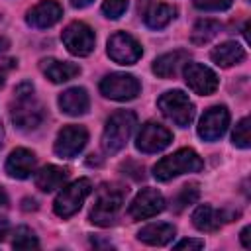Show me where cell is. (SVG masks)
Here are the masks:
<instances>
[{
	"mask_svg": "<svg viewBox=\"0 0 251 251\" xmlns=\"http://www.w3.org/2000/svg\"><path fill=\"white\" fill-rule=\"evenodd\" d=\"M63 43L69 53L76 57H86L94 49V31L84 22H71L63 29Z\"/></svg>",
	"mask_w": 251,
	"mask_h": 251,
	"instance_id": "8",
	"label": "cell"
},
{
	"mask_svg": "<svg viewBox=\"0 0 251 251\" xmlns=\"http://www.w3.org/2000/svg\"><path fill=\"white\" fill-rule=\"evenodd\" d=\"M35 169V155L29 149L18 147L6 159V173L14 178H27Z\"/></svg>",
	"mask_w": 251,
	"mask_h": 251,
	"instance_id": "17",
	"label": "cell"
},
{
	"mask_svg": "<svg viewBox=\"0 0 251 251\" xmlns=\"http://www.w3.org/2000/svg\"><path fill=\"white\" fill-rule=\"evenodd\" d=\"M8 204V196H6V192L0 188V206H6Z\"/></svg>",
	"mask_w": 251,
	"mask_h": 251,
	"instance_id": "38",
	"label": "cell"
},
{
	"mask_svg": "<svg viewBox=\"0 0 251 251\" xmlns=\"http://www.w3.org/2000/svg\"><path fill=\"white\" fill-rule=\"evenodd\" d=\"M141 45L126 31H116L108 39V55L118 65H133L141 57Z\"/></svg>",
	"mask_w": 251,
	"mask_h": 251,
	"instance_id": "9",
	"label": "cell"
},
{
	"mask_svg": "<svg viewBox=\"0 0 251 251\" xmlns=\"http://www.w3.org/2000/svg\"><path fill=\"white\" fill-rule=\"evenodd\" d=\"M92 192V182L88 178H78L75 182H71L69 186H65L53 204V210L59 218H71L73 214H76L82 206V202L88 198V194Z\"/></svg>",
	"mask_w": 251,
	"mask_h": 251,
	"instance_id": "6",
	"label": "cell"
},
{
	"mask_svg": "<svg viewBox=\"0 0 251 251\" xmlns=\"http://www.w3.org/2000/svg\"><path fill=\"white\" fill-rule=\"evenodd\" d=\"M12 247H16V249H37L39 247V241H37V237L33 235V231L29 227L20 226L14 231Z\"/></svg>",
	"mask_w": 251,
	"mask_h": 251,
	"instance_id": "27",
	"label": "cell"
},
{
	"mask_svg": "<svg viewBox=\"0 0 251 251\" xmlns=\"http://www.w3.org/2000/svg\"><path fill=\"white\" fill-rule=\"evenodd\" d=\"M198 196H200L198 184H194V182L184 184V186L176 192V196L173 198V210H175V212H182L186 206L194 204V202L198 200Z\"/></svg>",
	"mask_w": 251,
	"mask_h": 251,
	"instance_id": "26",
	"label": "cell"
},
{
	"mask_svg": "<svg viewBox=\"0 0 251 251\" xmlns=\"http://www.w3.org/2000/svg\"><path fill=\"white\" fill-rule=\"evenodd\" d=\"M88 141V131L82 126H65L55 139V153L63 159L76 157Z\"/></svg>",
	"mask_w": 251,
	"mask_h": 251,
	"instance_id": "12",
	"label": "cell"
},
{
	"mask_svg": "<svg viewBox=\"0 0 251 251\" xmlns=\"http://www.w3.org/2000/svg\"><path fill=\"white\" fill-rule=\"evenodd\" d=\"M220 29H222L220 22H216V20H200V22H196L194 27H192L190 41H192L194 45H204V43L212 41V39L220 33Z\"/></svg>",
	"mask_w": 251,
	"mask_h": 251,
	"instance_id": "25",
	"label": "cell"
},
{
	"mask_svg": "<svg viewBox=\"0 0 251 251\" xmlns=\"http://www.w3.org/2000/svg\"><path fill=\"white\" fill-rule=\"evenodd\" d=\"M196 8L208 10V12H218V10H227L233 0H192Z\"/></svg>",
	"mask_w": 251,
	"mask_h": 251,
	"instance_id": "30",
	"label": "cell"
},
{
	"mask_svg": "<svg viewBox=\"0 0 251 251\" xmlns=\"http://www.w3.org/2000/svg\"><path fill=\"white\" fill-rule=\"evenodd\" d=\"M71 4L75 8H86L88 4H92V0H71Z\"/></svg>",
	"mask_w": 251,
	"mask_h": 251,
	"instance_id": "35",
	"label": "cell"
},
{
	"mask_svg": "<svg viewBox=\"0 0 251 251\" xmlns=\"http://www.w3.org/2000/svg\"><path fill=\"white\" fill-rule=\"evenodd\" d=\"M249 233H251V227L247 226V227H243V231H241V243H243V247H251V239H249Z\"/></svg>",
	"mask_w": 251,
	"mask_h": 251,
	"instance_id": "33",
	"label": "cell"
},
{
	"mask_svg": "<svg viewBox=\"0 0 251 251\" xmlns=\"http://www.w3.org/2000/svg\"><path fill=\"white\" fill-rule=\"evenodd\" d=\"M184 80L188 88H192L196 94H212L218 88V76L216 73L200 63H186L184 65Z\"/></svg>",
	"mask_w": 251,
	"mask_h": 251,
	"instance_id": "13",
	"label": "cell"
},
{
	"mask_svg": "<svg viewBox=\"0 0 251 251\" xmlns=\"http://www.w3.org/2000/svg\"><path fill=\"white\" fill-rule=\"evenodd\" d=\"M212 61L220 67H233L245 59V49L235 41H226L210 53Z\"/></svg>",
	"mask_w": 251,
	"mask_h": 251,
	"instance_id": "23",
	"label": "cell"
},
{
	"mask_svg": "<svg viewBox=\"0 0 251 251\" xmlns=\"http://www.w3.org/2000/svg\"><path fill=\"white\" fill-rule=\"evenodd\" d=\"M204 167V161L200 159V155L194 149H178L173 155L163 157L155 167H153V176L157 180H171L178 175L184 173H198Z\"/></svg>",
	"mask_w": 251,
	"mask_h": 251,
	"instance_id": "4",
	"label": "cell"
},
{
	"mask_svg": "<svg viewBox=\"0 0 251 251\" xmlns=\"http://www.w3.org/2000/svg\"><path fill=\"white\" fill-rule=\"evenodd\" d=\"M159 110L178 127H186L194 118V104L182 90H169L157 100Z\"/></svg>",
	"mask_w": 251,
	"mask_h": 251,
	"instance_id": "5",
	"label": "cell"
},
{
	"mask_svg": "<svg viewBox=\"0 0 251 251\" xmlns=\"http://www.w3.org/2000/svg\"><path fill=\"white\" fill-rule=\"evenodd\" d=\"M237 216L235 214H229L226 210H216L208 204H202L194 210L192 214V224L200 229V231H218L226 222H231L233 218Z\"/></svg>",
	"mask_w": 251,
	"mask_h": 251,
	"instance_id": "16",
	"label": "cell"
},
{
	"mask_svg": "<svg viewBox=\"0 0 251 251\" xmlns=\"http://www.w3.org/2000/svg\"><path fill=\"white\" fill-rule=\"evenodd\" d=\"M137 237L147 245H167L175 237V227L171 224H149L139 229Z\"/></svg>",
	"mask_w": 251,
	"mask_h": 251,
	"instance_id": "24",
	"label": "cell"
},
{
	"mask_svg": "<svg viewBox=\"0 0 251 251\" xmlns=\"http://www.w3.org/2000/svg\"><path fill=\"white\" fill-rule=\"evenodd\" d=\"M12 122L22 131H31L43 122V108L33 98V86L29 82H22L14 88Z\"/></svg>",
	"mask_w": 251,
	"mask_h": 251,
	"instance_id": "1",
	"label": "cell"
},
{
	"mask_svg": "<svg viewBox=\"0 0 251 251\" xmlns=\"http://www.w3.org/2000/svg\"><path fill=\"white\" fill-rule=\"evenodd\" d=\"M163 210H165V198L155 188H143L141 192H137V196L129 204V216L133 220L153 218Z\"/></svg>",
	"mask_w": 251,
	"mask_h": 251,
	"instance_id": "14",
	"label": "cell"
},
{
	"mask_svg": "<svg viewBox=\"0 0 251 251\" xmlns=\"http://www.w3.org/2000/svg\"><path fill=\"white\" fill-rule=\"evenodd\" d=\"M171 141H173V133L165 126H161L157 122H147L141 126V129L137 133L135 147L141 153H157V151H163L165 147H169Z\"/></svg>",
	"mask_w": 251,
	"mask_h": 251,
	"instance_id": "10",
	"label": "cell"
},
{
	"mask_svg": "<svg viewBox=\"0 0 251 251\" xmlns=\"http://www.w3.org/2000/svg\"><path fill=\"white\" fill-rule=\"evenodd\" d=\"M63 16V8L59 2L55 0H43L39 4H35L29 12H27V24L35 29H47L51 25H55Z\"/></svg>",
	"mask_w": 251,
	"mask_h": 251,
	"instance_id": "15",
	"label": "cell"
},
{
	"mask_svg": "<svg viewBox=\"0 0 251 251\" xmlns=\"http://www.w3.org/2000/svg\"><path fill=\"white\" fill-rule=\"evenodd\" d=\"M37 206H35V200H29V198H25L24 200V210H35Z\"/></svg>",
	"mask_w": 251,
	"mask_h": 251,
	"instance_id": "36",
	"label": "cell"
},
{
	"mask_svg": "<svg viewBox=\"0 0 251 251\" xmlns=\"http://www.w3.org/2000/svg\"><path fill=\"white\" fill-rule=\"evenodd\" d=\"M139 80L133 76V75H127V73H112V75H106L100 82V92L106 96V98H112V100H131L139 94Z\"/></svg>",
	"mask_w": 251,
	"mask_h": 251,
	"instance_id": "7",
	"label": "cell"
},
{
	"mask_svg": "<svg viewBox=\"0 0 251 251\" xmlns=\"http://www.w3.org/2000/svg\"><path fill=\"white\" fill-rule=\"evenodd\" d=\"M176 14V8L165 2H153L151 6H147L143 10V20L147 24V27L151 29H163L165 25H169L173 22Z\"/></svg>",
	"mask_w": 251,
	"mask_h": 251,
	"instance_id": "21",
	"label": "cell"
},
{
	"mask_svg": "<svg viewBox=\"0 0 251 251\" xmlns=\"http://www.w3.org/2000/svg\"><path fill=\"white\" fill-rule=\"evenodd\" d=\"M135 124H137V116L131 110L114 112L108 118L104 133H102V149L108 155H114V153L122 151L126 147V143H127Z\"/></svg>",
	"mask_w": 251,
	"mask_h": 251,
	"instance_id": "3",
	"label": "cell"
},
{
	"mask_svg": "<svg viewBox=\"0 0 251 251\" xmlns=\"http://www.w3.org/2000/svg\"><path fill=\"white\" fill-rule=\"evenodd\" d=\"M16 67V59H8V61H4V63H0V86L4 84V80H6V75L12 71Z\"/></svg>",
	"mask_w": 251,
	"mask_h": 251,
	"instance_id": "32",
	"label": "cell"
},
{
	"mask_svg": "<svg viewBox=\"0 0 251 251\" xmlns=\"http://www.w3.org/2000/svg\"><path fill=\"white\" fill-rule=\"evenodd\" d=\"M175 247L176 249H202L204 247V241L202 239H182Z\"/></svg>",
	"mask_w": 251,
	"mask_h": 251,
	"instance_id": "31",
	"label": "cell"
},
{
	"mask_svg": "<svg viewBox=\"0 0 251 251\" xmlns=\"http://www.w3.org/2000/svg\"><path fill=\"white\" fill-rule=\"evenodd\" d=\"M229 126V112L226 106H212L204 112L198 124V135L204 141H216L220 139Z\"/></svg>",
	"mask_w": 251,
	"mask_h": 251,
	"instance_id": "11",
	"label": "cell"
},
{
	"mask_svg": "<svg viewBox=\"0 0 251 251\" xmlns=\"http://www.w3.org/2000/svg\"><path fill=\"white\" fill-rule=\"evenodd\" d=\"M186 63H188V51L176 49V51H171V53H165V55L157 57L155 63H153V73L161 78H171Z\"/></svg>",
	"mask_w": 251,
	"mask_h": 251,
	"instance_id": "19",
	"label": "cell"
},
{
	"mask_svg": "<svg viewBox=\"0 0 251 251\" xmlns=\"http://www.w3.org/2000/svg\"><path fill=\"white\" fill-rule=\"evenodd\" d=\"M233 143L241 149H247L251 145V133H249V118H243L237 122L235 129H233V135H231Z\"/></svg>",
	"mask_w": 251,
	"mask_h": 251,
	"instance_id": "28",
	"label": "cell"
},
{
	"mask_svg": "<svg viewBox=\"0 0 251 251\" xmlns=\"http://www.w3.org/2000/svg\"><path fill=\"white\" fill-rule=\"evenodd\" d=\"M8 229H10V224H8V220L6 218H0V241L8 235Z\"/></svg>",
	"mask_w": 251,
	"mask_h": 251,
	"instance_id": "34",
	"label": "cell"
},
{
	"mask_svg": "<svg viewBox=\"0 0 251 251\" xmlns=\"http://www.w3.org/2000/svg\"><path fill=\"white\" fill-rule=\"evenodd\" d=\"M126 194H127V188H122L118 184H102L96 192V200L90 210V222L102 227L112 226L116 216L122 210Z\"/></svg>",
	"mask_w": 251,
	"mask_h": 251,
	"instance_id": "2",
	"label": "cell"
},
{
	"mask_svg": "<svg viewBox=\"0 0 251 251\" xmlns=\"http://www.w3.org/2000/svg\"><path fill=\"white\" fill-rule=\"evenodd\" d=\"M39 67H41L43 75H45L51 82H55V84L67 82V80L75 78V76L80 73V67H78V65L67 63V61H57V59H43V61L39 63Z\"/></svg>",
	"mask_w": 251,
	"mask_h": 251,
	"instance_id": "20",
	"label": "cell"
},
{
	"mask_svg": "<svg viewBox=\"0 0 251 251\" xmlns=\"http://www.w3.org/2000/svg\"><path fill=\"white\" fill-rule=\"evenodd\" d=\"M10 47V41L6 37H0V51H6Z\"/></svg>",
	"mask_w": 251,
	"mask_h": 251,
	"instance_id": "37",
	"label": "cell"
},
{
	"mask_svg": "<svg viewBox=\"0 0 251 251\" xmlns=\"http://www.w3.org/2000/svg\"><path fill=\"white\" fill-rule=\"evenodd\" d=\"M88 106H90V100H88V94L84 88H69L65 90L61 96H59V108L63 114H69V116H82L88 112Z\"/></svg>",
	"mask_w": 251,
	"mask_h": 251,
	"instance_id": "18",
	"label": "cell"
},
{
	"mask_svg": "<svg viewBox=\"0 0 251 251\" xmlns=\"http://www.w3.org/2000/svg\"><path fill=\"white\" fill-rule=\"evenodd\" d=\"M69 178V171L57 165H47L35 175V186L43 192H51L55 188H61L65 180Z\"/></svg>",
	"mask_w": 251,
	"mask_h": 251,
	"instance_id": "22",
	"label": "cell"
},
{
	"mask_svg": "<svg viewBox=\"0 0 251 251\" xmlns=\"http://www.w3.org/2000/svg\"><path fill=\"white\" fill-rule=\"evenodd\" d=\"M126 10H127V0H104L102 4V12L112 20H118Z\"/></svg>",
	"mask_w": 251,
	"mask_h": 251,
	"instance_id": "29",
	"label": "cell"
}]
</instances>
